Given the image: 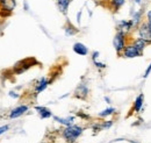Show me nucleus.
<instances>
[{
    "label": "nucleus",
    "mask_w": 151,
    "mask_h": 143,
    "mask_svg": "<svg viewBox=\"0 0 151 143\" xmlns=\"http://www.w3.org/2000/svg\"><path fill=\"white\" fill-rule=\"evenodd\" d=\"M142 55L143 54L139 53L132 43H128V44L126 46L124 50L122 51L121 56L124 57V58H135V57H139V56H142Z\"/></svg>",
    "instance_id": "39448f33"
},
{
    "label": "nucleus",
    "mask_w": 151,
    "mask_h": 143,
    "mask_svg": "<svg viewBox=\"0 0 151 143\" xmlns=\"http://www.w3.org/2000/svg\"><path fill=\"white\" fill-rule=\"evenodd\" d=\"M115 113V108L113 107H108L106 108V109H104L102 112H100L99 113V116H101V118H106V116H108V115H112Z\"/></svg>",
    "instance_id": "6ab92c4d"
},
{
    "label": "nucleus",
    "mask_w": 151,
    "mask_h": 143,
    "mask_svg": "<svg viewBox=\"0 0 151 143\" xmlns=\"http://www.w3.org/2000/svg\"><path fill=\"white\" fill-rule=\"evenodd\" d=\"M6 130H8V126H4V127H0V135L2 133H5Z\"/></svg>",
    "instance_id": "b1692460"
},
{
    "label": "nucleus",
    "mask_w": 151,
    "mask_h": 143,
    "mask_svg": "<svg viewBox=\"0 0 151 143\" xmlns=\"http://www.w3.org/2000/svg\"><path fill=\"white\" fill-rule=\"evenodd\" d=\"M137 34L139 38L144 40L148 43H151V27L147 21H142L137 26Z\"/></svg>",
    "instance_id": "7ed1b4c3"
},
{
    "label": "nucleus",
    "mask_w": 151,
    "mask_h": 143,
    "mask_svg": "<svg viewBox=\"0 0 151 143\" xmlns=\"http://www.w3.org/2000/svg\"><path fill=\"white\" fill-rule=\"evenodd\" d=\"M70 4H71V0H57L58 8H59V11H60L63 14H65V13L68 12V8H69Z\"/></svg>",
    "instance_id": "dca6fc26"
},
{
    "label": "nucleus",
    "mask_w": 151,
    "mask_h": 143,
    "mask_svg": "<svg viewBox=\"0 0 151 143\" xmlns=\"http://www.w3.org/2000/svg\"><path fill=\"white\" fill-rule=\"evenodd\" d=\"M95 1H100V0H95Z\"/></svg>",
    "instance_id": "a878e982"
},
{
    "label": "nucleus",
    "mask_w": 151,
    "mask_h": 143,
    "mask_svg": "<svg viewBox=\"0 0 151 143\" xmlns=\"http://www.w3.org/2000/svg\"><path fill=\"white\" fill-rule=\"evenodd\" d=\"M143 14H144V12H143V9H142V8H141V9H137V11L132 14V20L134 21V23H135L136 28H137V26H138L142 21H144V20H143Z\"/></svg>",
    "instance_id": "ddd939ff"
},
{
    "label": "nucleus",
    "mask_w": 151,
    "mask_h": 143,
    "mask_svg": "<svg viewBox=\"0 0 151 143\" xmlns=\"http://www.w3.org/2000/svg\"><path fill=\"white\" fill-rule=\"evenodd\" d=\"M49 83H50V82H49L47 78H41V79L38 80V83L36 84V87H35L36 94L41 93L42 91H44V90L47 89V86L49 85Z\"/></svg>",
    "instance_id": "f8f14e48"
},
{
    "label": "nucleus",
    "mask_w": 151,
    "mask_h": 143,
    "mask_svg": "<svg viewBox=\"0 0 151 143\" xmlns=\"http://www.w3.org/2000/svg\"><path fill=\"white\" fill-rule=\"evenodd\" d=\"M145 21H147V22L150 25V27H151V9L147 12V20H145Z\"/></svg>",
    "instance_id": "412c9836"
},
{
    "label": "nucleus",
    "mask_w": 151,
    "mask_h": 143,
    "mask_svg": "<svg viewBox=\"0 0 151 143\" xmlns=\"http://www.w3.org/2000/svg\"><path fill=\"white\" fill-rule=\"evenodd\" d=\"M132 2H134V4H136V5H141L142 0H132Z\"/></svg>",
    "instance_id": "393cba45"
},
{
    "label": "nucleus",
    "mask_w": 151,
    "mask_h": 143,
    "mask_svg": "<svg viewBox=\"0 0 151 143\" xmlns=\"http://www.w3.org/2000/svg\"><path fill=\"white\" fill-rule=\"evenodd\" d=\"M132 44L136 47V49L139 51V53H142L143 54V51H144V49L147 48V46L149 44L148 42H145L144 40H142V38H139V37H137V38H135V40H132Z\"/></svg>",
    "instance_id": "9b49d317"
},
{
    "label": "nucleus",
    "mask_w": 151,
    "mask_h": 143,
    "mask_svg": "<svg viewBox=\"0 0 151 143\" xmlns=\"http://www.w3.org/2000/svg\"><path fill=\"white\" fill-rule=\"evenodd\" d=\"M87 94H88V89H87V86L85 85V84H80L77 90H76V97L77 98H79V99H85L86 97H87Z\"/></svg>",
    "instance_id": "1a4fd4ad"
},
{
    "label": "nucleus",
    "mask_w": 151,
    "mask_h": 143,
    "mask_svg": "<svg viewBox=\"0 0 151 143\" xmlns=\"http://www.w3.org/2000/svg\"><path fill=\"white\" fill-rule=\"evenodd\" d=\"M83 134V128L79 127V126H68L64 130H63V136L65 137V140L72 142V141H76L80 135Z\"/></svg>",
    "instance_id": "f257e3e1"
},
{
    "label": "nucleus",
    "mask_w": 151,
    "mask_h": 143,
    "mask_svg": "<svg viewBox=\"0 0 151 143\" xmlns=\"http://www.w3.org/2000/svg\"><path fill=\"white\" fill-rule=\"evenodd\" d=\"M150 72H151V64L148 66V69L145 70V73H144V76H143V77H144V78H147V77L150 74Z\"/></svg>",
    "instance_id": "5701e85b"
},
{
    "label": "nucleus",
    "mask_w": 151,
    "mask_h": 143,
    "mask_svg": "<svg viewBox=\"0 0 151 143\" xmlns=\"http://www.w3.org/2000/svg\"><path fill=\"white\" fill-rule=\"evenodd\" d=\"M124 4H126V0H109V6L114 12L119 11Z\"/></svg>",
    "instance_id": "f3484780"
},
{
    "label": "nucleus",
    "mask_w": 151,
    "mask_h": 143,
    "mask_svg": "<svg viewBox=\"0 0 151 143\" xmlns=\"http://www.w3.org/2000/svg\"><path fill=\"white\" fill-rule=\"evenodd\" d=\"M144 105V94L141 93L139 95L136 97V99L134 100V105H132V112L135 113H138L141 112V109Z\"/></svg>",
    "instance_id": "0eeeda50"
},
{
    "label": "nucleus",
    "mask_w": 151,
    "mask_h": 143,
    "mask_svg": "<svg viewBox=\"0 0 151 143\" xmlns=\"http://www.w3.org/2000/svg\"><path fill=\"white\" fill-rule=\"evenodd\" d=\"M28 110V106H26V105H22V106H19V107L14 108L12 112H11V114H9V118L11 119H15V118H19L21 115H23Z\"/></svg>",
    "instance_id": "6e6552de"
},
{
    "label": "nucleus",
    "mask_w": 151,
    "mask_h": 143,
    "mask_svg": "<svg viewBox=\"0 0 151 143\" xmlns=\"http://www.w3.org/2000/svg\"><path fill=\"white\" fill-rule=\"evenodd\" d=\"M134 29H136V26H135V23H134V21L132 19L130 20H121L117 23V30L122 32V33H124L127 35Z\"/></svg>",
    "instance_id": "20e7f679"
},
{
    "label": "nucleus",
    "mask_w": 151,
    "mask_h": 143,
    "mask_svg": "<svg viewBox=\"0 0 151 143\" xmlns=\"http://www.w3.org/2000/svg\"><path fill=\"white\" fill-rule=\"evenodd\" d=\"M55 120H56L57 122H59V124H62V125H64V126H71L72 124H73V118H65V119H63V118H58V116H55L54 118Z\"/></svg>",
    "instance_id": "a211bd4d"
},
{
    "label": "nucleus",
    "mask_w": 151,
    "mask_h": 143,
    "mask_svg": "<svg viewBox=\"0 0 151 143\" xmlns=\"http://www.w3.org/2000/svg\"><path fill=\"white\" fill-rule=\"evenodd\" d=\"M32 62H35V59H24V61H21V62H19L15 65L14 71L17 72V73H21V72L26 71L28 68L32 66V64H33Z\"/></svg>",
    "instance_id": "423d86ee"
},
{
    "label": "nucleus",
    "mask_w": 151,
    "mask_h": 143,
    "mask_svg": "<svg viewBox=\"0 0 151 143\" xmlns=\"http://www.w3.org/2000/svg\"><path fill=\"white\" fill-rule=\"evenodd\" d=\"M35 109L38 112V114H40V116H41L42 119H48V118L52 116V113L50 112V109H48L47 107H43V106H36Z\"/></svg>",
    "instance_id": "2eb2a0df"
},
{
    "label": "nucleus",
    "mask_w": 151,
    "mask_h": 143,
    "mask_svg": "<svg viewBox=\"0 0 151 143\" xmlns=\"http://www.w3.org/2000/svg\"><path fill=\"white\" fill-rule=\"evenodd\" d=\"M73 51L76 54L80 55V56H85L88 53V49H87V47L85 44H83L80 42H77V43L73 44Z\"/></svg>",
    "instance_id": "9d476101"
},
{
    "label": "nucleus",
    "mask_w": 151,
    "mask_h": 143,
    "mask_svg": "<svg viewBox=\"0 0 151 143\" xmlns=\"http://www.w3.org/2000/svg\"><path fill=\"white\" fill-rule=\"evenodd\" d=\"M93 62H94V64L96 68H100V69L106 68V64H104V63H99V62H96V61H93Z\"/></svg>",
    "instance_id": "4be33fe9"
},
{
    "label": "nucleus",
    "mask_w": 151,
    "mask_h": 143,
    "mask_svg": "<svg viewBox=\"0 0 151 143\" xmlns=\"http://www.w3.org/2000/svg\"><path fill=\"white\" fill-rule=\"evenodd\" d=\"M127 34H124V33H122V32H119L117 30V33L115 34L113 38V46H114V49L116 50V53L119 55L122 54V51L124 50V48H126V46L128 44L127 43Z\"/></svg>",
    "instance_id": "f03ea898"
},
{
    "label": "nucleus",
    "mask_w": 151,
    "mask_h": 143,
    "mask_svg": "<svg viewBox=\"0 0 151 143\" xmlns=\"http://www.w3.org/2000/svg\"><path fill=\"white\" fill-rule=\"evenodd\" d=\"M65 33H66V35H75L76 33H77V29H75V27L73 26H71V25H69L68 27H65Z\"/></svg>",
    "instance_id": "aec40b11"
},
{
    "label": "nucleus",
    "mask_w": 151,
    "mask_h": 143,
    "mask_svg": "<svg viewBox=\"0 0 151 143\" xmlns=\"http://www.w3.org/2000/svg\"><path fill=\"white\" fill-rule=\"evenodd\" d=\"M0 4L2 6V9H6L8 12H12L15 8V0H0Z\"/></svg>",
    "instance_id": "4468645a"
}]
</instances>
